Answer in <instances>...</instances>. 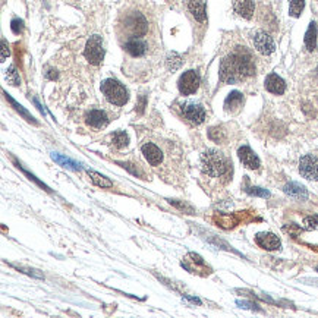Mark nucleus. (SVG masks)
I'll use <instances>...</instances> for the list:
<instances>
[{"label":"nucleus","mask_w":318,"mask_h":318,"mask_svg":"<svg viewBox=\"0 0 318 318\" xmlns=\"http://www.w3.org/2000/svg\"><path fill=\"white\" fill-rule=\"evenodd\" d=\"M305 47L308 51H314L317 49V24L311 22L307 34H305Z\"/></svg>","instance_id":"6ab92c4d"},{"label":"nucleus","mask_w":318,"mask_h":318,"mask_svg":"<svg viewBox=\"0 0 318 318\" xmlns=\"http://www.w3.org/2000/svg\"><path fill=\"white\" fill-rule=\"evenodd\" d=\"M255 242L256 245L261 246L263 249H267V251H276V249H280V246H282L280 239L274 233H270V232L256 233Z\"/></svg>","instance_id":"9d476101"},{"label":"nucleus","mask_w":318,"mask_h":318,"mask_svg":"<svg viewBox=\"0 0 318 318\" xmlns=\"http://www.w3.org/2000/svg\"><path fill=\"white\" fill-rule=\"evenodd\" d=\"M252 41H254V46L255 49L261 54L264 56H268L271 54L273 51L276 50V44H274V40L267 34L266 31H256L252 37Z\"/></svg>","instance_id":"1a4fd4ad"},{"label":"nucleus","mask_w":318,"mask_h":318,"mask_svg":"<svg viewBox=\"0 0 318 318\" xmlns=\"http://www.w3.org/2000/svg\"><path fill=\"white\" fill-rule=\"evenodd\" d=\"M181 112L186 117V121H189L194 125H201L205 119V110L201 104L196 103H185L181 106Z\"/></svg>","instance_id":"6e6552de"},{"label":"nucleus","mask_w":318,"mask_h":318,"mask_svg":"<svg viewBox=\"0 0 318 318\" xmlns=\"http://www.w3.org/2000/svg\"><path fill=\"white\" fill-rule=\"evenodd\" d=\"M237 155L241 158V162L245 164L248 169L251 170H256L260 167V158L256 157L255 153L248 147V145H244L237 150Z\"/></svg>","instance_id":"ddd939ff"},{"label":"nucleus","mask_w":318,"mask_h":318,"mask_svg":"<svg viewBox=\"0 0 318 318\" xmlns=\"http://www.w3.org/2000/svg\"><path fill=\"white\" fill-rule=\"evenodd\" d=\"M254 73L255 65L252 56L244 47H236V50L227 54L220 63V80L225 84L244 81Z\"/></svg>","instance_id":"f257e3e1"},{"label":"nucleus","mask_w":318,"mask_h":318,"mask_svg":"<svg viewBox=\"0 0 318 318\" xmlns=\"http://www.w3.org/2000/svg\"><path fill=\"white\" fill-rule=\"evenodd\" d=\"M266 90L271 94H276V95H280L283 94L285 90H286V84L285 81L277 75V73H270L266 78Z\"/></svg>","instance_id":"4468645a"},{"label":"nucleus","mask_w":318,"mask_h":318,"mask_svg":"<svg viewBox=\"0 0 318 318\" xmlns=\"http://www.w3.org/2000/svg\"><path fill=\"white\" fill-rule=\"evenodd\" d=\"M87 173L91 177L92 184L100 186V188H112L113 186L112 181H109V179H107L106 176H103V174L97 173V172H94V170H87Z\"/></svg>","instance_id":"412c9836"},{"label":"nucleus","mask_w":318,"mask_h":318,"mask_svg":"<svg viewBox=\"0 0 318 318\" xmlns=\"http://www.w3.org/2000/svg\"><path fill=\"white\" fill-rule=\"evenodd\" d=\"M119 164H121V166H122L123 169H126V170H129V172H131V173L136 174V176H143V173H141V172H138V170H136V169H132V167H131V166H132V164H129V163H119Z\"/></svg>","instance_id":"473e14b6"},{"label":"nucleus","mask_w":318,"mask_h":318,"mask_svg":"<svg viewBox=\"0 0 318 318\" xmlns=\"http://www.w3.org/2000/svg\"><path fill=\"white\" fill-rule=\"evenodd\" d=\"M169 203L176 205V207H177V208H181V210H186V211H188V214H194V210H192V207H189V205L179 204V203H177V201H174V200H170Z\"/></svg>","instance_id":"2f4dec72"},{"label":"nucleus","mask_w":318,"mask_h":318,"mask_svg":"<svg viewBox=\"0 0 318 318\" xmlns=\"http://www.w3.org/2000/svg\"><path fill=\"white\" fill-rule=\"evenodd\" d=\"M285 192L289 196L295 198V200H307L308 192L304 186H301L299 184H287L285 186Z\"/></svg>","instance_id":"aec40b11"},{"label":"nucleus","mask_w":318,"mask_h":318,"mask_svg":"<svg viewBox=\"0 0 318 318\" xmlns=\"http://www.w3.org/2000/svg\"><path fill=\"white\" fill-rule=\"evenodd\" d=\"M254 10H255V5L252 0H236L235 2V12L245 19L252 18Z\"/></svg>","instance_id":"dca6fc26"},{"label":"nucleus","mask_w":318,"mask_h":318,"mask_svg":"<svg viewBox=\"0 0 318 318\" xmlns=\"http://www.w3.org/2000/svg\"><path fill=\"white\" fill-rule=\"evenodd\" d=\"M112 141L114 144V147L123 148V147H126L129 144V136L123 131H117V132H114L112 135Z\"/></svg>","instance_id":"4be33fe9"},{"label":"nucleus","mask_w":318,"mask_h":318,"mask_svg":"<svg viewBox=\"0 0 318 318\" xmlns=\"http://www.w3.org/2000/svg\"><path fill=\"white\" fill-rule=\"evenodd\" d=\"M102 91L107 102L114 106H125L129 100V92L117 80H104L102 84Z\"/></svg>","instance_id":"7ed1b4c3"},{"label":"nucleus","mask_w":318,"mask_h":318,"mask_svg":"<svg viewBox=\"0 0 318 318\" xmlns=\"http://www.w3.org/2000/svg\"><path fill=\"white\" fill-rule=\"evenodd\" d=\"M242 103H244V95H242L241 92H230V94L227 95V98H226L225 109L227 112H235V110H237V109L242 106Z\"/></svg>","instance_id":"a211bd4d"},{"label":"nucleus","mask_w":318,"mask_h":318,"mask_svg":"<svg viewBox=\"0 0 318 318\" xmlns=\"http://www.w3.org/2000/svg\"><path fill=\"white\" fill-rule=\"evenodd\" d=\"M246 192L251 195H258V196H264V198H268L270 196V192L266 191V189H261V188H246Z\"/></svg>","instance_id":"cd10ccee"},{"label":"nucleus","mask_w":318,"mask_h":318,"mask_svg":"<svg viewBox=\"0 0 318 318\" xmlns=\"http://www.w3.org/2000/svg\"><path fill=\"white\" fill-rule=\"evenodd\" d=\"M46 76H47L49 80H56V78H57V73H56V71L50 69V71L46 73Z\"/></svg>","instance_id":"f704fd0d"},{"label":"nucleus","mask_w":318,"mask_h":318,"mask_svg":"<svg viewBox=\"0 0 318 318\" xmlns=\"http://www.w3.org/2000/svg\"><path fill=\"white\" fill-rule=\"evenodd\" d=\"M85 59L90 62L91 65H100L104 57V49H103V38L100 35H91L87 44H85V50H84Z\"/></svg>","instance_id":"20e7f679"},{"label":"nucleus","mask_w":318,"mask_h":318,"mask_svg":"<svg viewBox=\"0 0 318 318\" xmlns=\"http://www.w3.org/2000/svg\"><path fill=\"white\" fill-rule=\"evenodd\" d=\"M208 135H210V138H211L213 141H215V143H222V141L225 140L223 131H222V129H218V128H211V129H210V132H208Z\"/></svg>","instance_id":"a878e982"},{"label":"nucleus","mask_w":318,"mask_h":318,"mask_svg":"<svg viewBox=\"0 0 318 318\" xmlns=\"http://www.w3.org/2000/svg\"><path fill=\"white\" fill-rule=\"evenodd\" d=\"M141 151H143L145 160L151 164V166H160V163L163 162V153H162V150H160L155 144H144Z\"/></svg>","instance_id":"9b49d317"},{"label":"nucleus","mask_w":318,"mask_h":318,"mask_svg":"<svg viewBox=\"0 0 318 318\" xmlns=\"http://www.w3.org/2000/svg\"><path fill=\"white\" fill-rule=\"evenodd\" d=\"M125 50L128 51L133 57H141L147 51V43L138 37H133L125 43Z\"/></svg>","instance_id":"2eb2a0df"},{"label":"nucleus","mask_w":318,"mask_h":318,"mask_svg":"<svg viewBox=\"0 0 318 318\" xmlns=\"http://www.w3.org/2000/svg\"><path fill=\"white\" fill-rule=\"evenodd\" d=\"M299 173L305 179L318 182V157L311 155V154L304 155L299 160Z\"/></svg>","instance_id":"423d86ee"},{"label":"nucleus","mask_w":318,"mask_h":318,"mask_svg":"<svg viewBox=\"0 0 318 318\" xmlns=\"http://www.w3.org/2000/svg\"><path fill=\"white\" fill-rule=\"evenodd\" d=\"M10 28L12 31L15 32V34H21L22 30H24V22L21 19H13L12 21V25H10Z\"/></svg>","instance_id":"c756f323"},{"label":"nucleus","mask_w":318,"mask_h":318,"mask_svg":"<svg viewBox=\"0 0 318 318\" xmlns=\"http://www.w3.org/2000/svg\"><path fill=\"white\" fill-rule=\"evenodd\" d=\"M144 107H145V97H141L140 98V106H138V112L140 113H143L144 112Z\"/></svg>","instance_id":"72a5a7b5"},{"label":"nucleus","mask_w":318,"mask_h":318,"mask_svg":"<svg viewBox=\"0 0 318 318\" xmlns=\"http://www.w3.org/2000/svg\"><path fill=\"white\" fill-rule=\"evenodd\" d=\"M53 158L57 162V163H61L63 164L65 167H71V169H80V166L76 163H73V162H71V160H68V158H65V157H61V155H57V154H53Z\"/></svg>","instance_id":"393cba45"},{"label":"nucleus","mask_w":318,"mask_h":318,"mask_svg":"<svg viewBox=\"0 0 318 318\" xmlns=\"http://www.w3.org/2000/svg\"><path fill=\"white\" fill-rule=\"evenodd\" d=\"M9 46H8V43L5 38H2V62L6 61V57L9 56Z\"/></svg>","instance_id":"7c9ffc66"},{"label":"nucleus","mask_w":318,"mask_h":318,"mask_svg":"<svg viewBox=\"0 0 318 318\" xmlns=\"http://www.w3.org/2000/svg\"><path fill=\"white\" fill-rule=\"evenodd\" d=\"M186 6L195 19L198 22H204L207 13H205V3L203 0H186Z\"/></svg>","instance_id":"f3484780"},{"label":"nucleus","mask_w":318,"mask_h":318,"mask_svg":"<svg viewBox=\"0 0 318 318\" xmlns=\"http://www.w3.org/2000/svg\"><path fill=\"white\" fill-rule=\"evenodd\" d=\"M289 2H290V8H289V13H290V16L297 18V16L301 15V12L304 10L305 0H289Z\"/></svg>","instance_id":"5701e85b"},{"label":"nucleus","mask_w":318,"mask_h":318,"mask_svg":"<svg viewBox=\"0 0 318 318\" xmlns=\"http://www.w3.org/2000/svg\"><path fill=\"white\" fill-rule=\"evenodd\" d=\"M8 81L12 84V85H18L19 84V76H18V73L15 71V68L13 66H10L9 71H8Z\"/></svg>","instance_id":"bb28decb"},{"label":"nucleus","mask_w":318,"mask_h":318,"mask_svg":"<svg viewBox=\"0 0 318 318\" xmlns=\"http://www.w3.org/2000/svg\"><path fill=\"white\" fill-rule=\"evenodd\" d=\"M304 223H305V229H308V230H311V229H317L318 215H314V217H307Z\"/></svg>","instance_id":"c85d7f7f"},{"label":"nucleus","mask_w":318,"mask_h":318,"mask_svg":"<svg viewBox=\"0 0 318 318\" xmlns=\"http://www.w3.org/2000/svg\"><path fill=\"white\" fill-rule=\"evenodd\" d=\"M200 82H201V78H200L198 72L186 71L181 75L179 82H177V87H179L181 94H184V95H191V94H194V92L198 90Z\"/></svg>","instance_id":"39448f33"},{"label":"nucleus","mask_w":318,"mask_h":318,"mask_svg":"<svg viewBox=\"0 0 318 318\" xmlns=\"http://www.w3.org/2000/svg\"><path fill=\"white\" fill-rule=\"evenodd\" d=\"M201 167L205 174L211 177H220L229 172L230 163L222 153L215 150H207L201 155Z\"/></svg>","instance_id":"f03ea898"},{"label":"nucleus","mask_w":318,"mask_h":318,"mask_svg":"<svg viewBox=\"0 0 318 318\" xmlns=\"http://www.w3.org/2000/svg\"><path fill=\"white\" fill-rule=\"evenodd\" d=\"M125 27H126V30L132 34V37H143L147 32L148 24H147V21H145L143 15L136 12V13H132V15H129L126 18Z\"/></svg>","instance_id":"0eeeda50"},{"label":"nucleus","mask_w":318,"mask_h":318,"mask_svg":"<svg viewBox=\"0 0 318 318\" xmlns=\"http://www.w3.org/2000/svg\"><path fill=\"white\" fill-rule=\"evenodd\" d=\"M85 122L94 129H102L104 126H107L109 117H107L104 110H97L95 109V110H90L85 114Z\"/></svg>","instance_id":"f8f14e48"},{"label":"nucleus","mask_w":318,"mask_h":318,"mask_svg":"<svg viewBox=\"0 0 318 318\" xmlns=\"http://www.w3.org/2000/svg\"><path fill=\"white\" fill-rule=\"evenodd\" d=\"M166 65H167V68H169L170 71H176V69L182 65V59H181V56L176 54V53H169Z\"/></svg>","instance_id":"b1692460"}]
</instances>
